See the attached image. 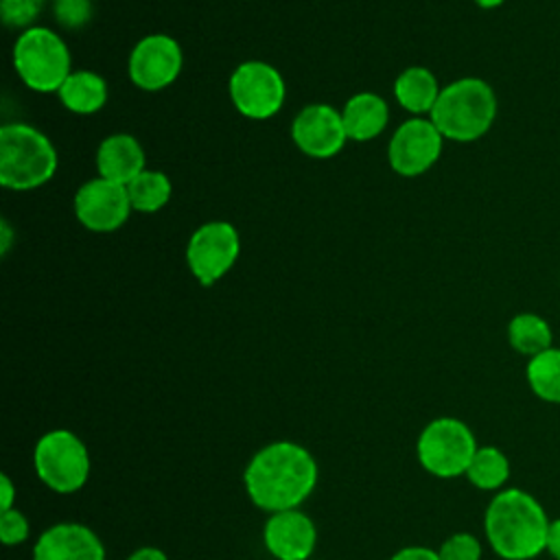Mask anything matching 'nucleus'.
I'll return each instance as SVG.
<instances>
[{
    "label": "nucleus",
    "instance_id": "nucleus-33",
    "mask_svg": "<svg viewBox=\"0 0 560 560\" xmlns=\"http://www.w3.org/2000/svg\"><path fill=\"white\" fill-rule=\"evenodd\" d=\"M479 9H499L505 0H472Z\"/></svg>",
    "mask_w": 560,
    "mask_h": 560
},
{
    "label": "nucleus",
    "instance_id": "nucleus-31",
    "mask_svg": "<svg viewBox=\"0 0 560 560\" xmlns=\"http://www.w3.org/2000/svg\"><path fill=\"white\" fill-rule=\"evenodd\" d=\"M127 560H168L166 553L158 547H140Z\"/></svg>",
    "mask_w": 560,
    "mask_h": 560
},
{
    "label": "nucleus",
    "instance_id": "nucleus-24",
    "mask_svg": "<svg viewBox=\"0 0 560 560\" xmlns=\"http://www.w3.org/2000/svg\"><path fill=\"white\" fill-rule=\"evenodd\" d=\"M46 0H0L2 22L11 28L26 31L35 24Z\"/></svg>",
    "mask_w": 560,
    "mask_h": 560
},
{
    "label": "nucleus",
    "instance_id": "nucleus-28",
    "mask_svg": "<svg viewBox=\"0 0 560 560\" xmlns=\"http://www.w3.org/2000/svg\"><path fill=\"white\" fill-rule=\"evenodd\" d=\"M392 560H442L438 551L429 547H405L392 556Z\"/></svg>",
    "mask_w": 560,
    "mask_h": 560
},
{
    "label": "nucleus",
    "instance_id": "nucleus-13",
    "mask_svg": "<svg viewBox=\"0 0 560 560\" xmlns=\"http://www.w3.org/2000/svg\"><path fill=\"white\" fill-rule=\"evenodd\" d=\"M291 140L308 158L337 155L348 140L341 112L326 103L306 105L291 122Z\"/></svg>",
    "mask_w": 560,
    "mask_h": 560
},
{
    "label": "nucleus",
    "instance_id": "nucleus-17",
    "mask_svg": "<svg viewBox=\"0 0 560 560\" xmlns=\"http://www.w3.org/2000/svg\"><path fill=\"white\" fill-rule=\"evenodd\" d=\"M341 120L350 140L365 142L383 133L389 120V107L376 92H357L346 101Z\"/></svg>",
    "mask_w": 560,
    "mask_h": 560
},
{
    "label": "nucleus",
    "instance_id": "nucleus-12",
    "mask_svg": "<svg viewBox=\"0 0 560 560\" xmlns=\"http://www.w3.org/2000/svg\"><path fill=\"white\" fill-rule=\"evenodd\" d=\"M127 186L109 182L101 175L83 182L74 192V214L79 223L92 232H114L131 214Z\"/></svg>",
    "mask_w": 560,
    "mask_h": 560
},
{
    "label": "nucleus",
    "instance_id": "nucleus-7",
    "mask_svg": "<svg viewBox=\"0 0 560 560\" xmlns=\"http://www.w3.org/2000/svg\"><path fill=\"white\" fill-rule=\"evenodd\" d=\"M37 477L55 492H77L90 475V455L85 444L68 429L44 433L33 451Z\"/></svg>",
    "mask_w": 560,
    "mask_h": 560
},
{
    "label": "nucleus",
    "instance_id": "nucleus-22",
    "mask_svg": "<svg viewBox=\"0 0 560 560\" xmlns=\"http://www.w3.org/2000/svg\"><path fill=\"white\" fill-rule=\"evenodd\" d=\"M129 201L136 212H158L162 210L173 192V184L166 173L155 168H144L138 177L127 184Z\"/></svg>",
    "mask_w": 560,
    "mask_h": 560
},
{
    "label": "nucleus",
    "instance_id": "nucleus-30",
    "mask_svg": "<svg viewBox=\"0 0 560 560\" xmlns=\"http://www.w3.org/2000/svg\"><path fill=\"white\" fill-rule=\"evenodd\" d=\"M0 492H2V512L4 510H13V499H15V488L9 479L7 472L0 475Z\"/></svg>",
    "mask_w": 560,
    "mask_h": 560
},
{
    "label": "nucleus",
    "instance_id": "nucleus-5",
    "mask_svg": "<svg viewBox=\"0 0 560 560\" xmlns=\"http://www.w3.org/2000/svg\"><path fill=\"white\" fill-rule=\"evenodd\" d=\"M72 57L66 42L48 26L20 31L13 44V68L20 81L33 92H59L72 72Z\"/></svg>",
    "mask_w": 560,
    "mask_h": 560
},
{
    "label": "nucleus",
    "instance_id": "nucleus-23",
    "mask_svg": "<svg viewBox=\"0 0 560 560\" xmlns=\"http://www.w3.org/2000/svg\"><path fill=\"white\" fill-rule=\"evenodd\" d=\"M468 481L479 490H503L510 477V459L497 446H479L466 470Z\"/></svg>",
    "mask_w": 560,
    "mask_h": 560
},
{
    "label": "nucleus",
    "instance_id": "nucleus-8",
    "mask_svg": "<svg viewBox=\"0 0 560 560\" xmlns=\"http://www.w3.org/2000/svg\"><path fill=\"white\" fill-rule=\"evenodd\" d=\"M230 101L238 114L252 120L276 116L287 98V85L278 68L267 61H243L228 79Z\"/></svg>",
    "mask_w": 560,
    "mask_h": 560
},
{
    "label": "nucleus",
    "instance_id": "nucleus-16",
    "mask_svg": "<svg viewBox=\"0 0 560 560\" xmlns=\"http://www.w3.org/2000/svg\"><path fill=\"white\" fill-rule=\"evenodd\" d=\"M144 168L147 155L136 136L116 131L101 140L96 149V171L101 177L127 186Z\"/></svg>",
    "mask_w": 560,
    "mask_h": 560
},
{
    "label": "nucleus",
    "instance_id": "nucleus-14",
    "mask_svg": "<svg viewBox=\"0 0 560 560\" xmlns=\"http://www.w3.org/2000/svg\"><path fill=\"white\" fill-rule=\"evenodd\" d=\"M265 547L278 560H306L315 551L317 529L313 521L298 512H273L265 525Z\"/></svg>",
    "mask_w": 560,
    "mask_h": 560
},
{
    "label": "nucleus",
    "instance_id": "nucleus-3",
    "mask_svg": "<svg viewBox=\"0 0 560 560\" xmlns=\"http://www.w3.org/2000/svg\"><path fill=\"white\" fill-rule=\"evenodd\" d=\"M499 112L492 85L479 77H462L444 85L429 118L453 142H472L490 131Z\"/></svg>",
    "mask_w": 560,
    "mask_h": 560
},
{
    "label": "nucleus",
    "instance_id": "nucleus-18",
    "mask_svg": "<svg viewBox=\"0 0 560 560\" xmlns=\"http://www.w3.org/2000/svg\"><path fill=\"white\" fill-rule=\"evenodd\" d=\"M442 88L435 74L424 66H411L402 70L394 81V96L402 109L413 116L431 114Z\"/></svg>",
    "mask_w": 560,
    "mask_h": 560
},
{
    "label": "nucleus",
    "instance_id": "nucleus-2",
    "mask_svg": "<svg viewBox=\"0 0 560 560\" xmlns=\"http://www.w3.org/2000/svg\"><path fill=\"white\" fill-rule=\"evenodd\" d=\"M551 518L540 501L523 488L499 490L486 508L483 532L503 560H534L547 549Z\"/></svg>",
    "mask_w": 560,
    "mask_h": 560
},
{
    "label": "nucleus",
    "instance_id": "nucleus-21",
    "mask_svg": "<svg viewBox=\"0 0 560 560\" xmlns=\"http://www.w3.org/2000/svg\"><path fill=\"white\" fill-rule=\"evenodd\" d=\"M525 378L534 396L545 402L560 405V348L551 346L532 357L525 368Z\"/></svg>",
    "mask_w": 560,
    "mask_h": 560
},
{
    "label": "nucleus",
    "instance_id": "nucleus-32",
    "mask_svg": "<svg viewBox=\"0 0 560 560\" xmlns=\"http://www.w3.org/2000/svg\"><path fill=\"white\" fill-rule=\"evenodd\" d=\"M9 245H11V228L7 219H2V254L9 252Z\"/></svg>",
    "mask_w": 560,
    "mask_h": 560
},
{
    "label": "nucleus",
    "instance_id": "nucleus-29",
    "mask_svg": "<svg viewBox=\"0 0 560 560\" xmlns=\"http://www.w3.org/2000/svg\"><path fill=\"white\" fill-rule=\"evenodd\" d=\"M553 560H560V516L549 523V534H547V549H545Z\"/></svg>",
    "mask_w": 560,
    "mask_h": 560
},
{
    "label": "nucleus",
    "instance_id": "nucleus-25",
    "mask_svg": "<svg viewBox=\"0 0 560 560\" xmlns=\"http://www.w3.org/2000/svg\"><path fill=\"white\" fill-rule=\"evenodd\" d=\"M52 13L63 28L79 31L92 20L94 4L92 0H52Z\"/></svg>",
    "mask_w": 560,
    "mask_h": 560
},
{
    "label": "nucleus",
    "instance_id": "nucleus-27",
    "mask_svg": "<svg viewBox=\"0 0 560 560\" xmlns=\"http://www.w3.org/2000/svg\"><path fill=\"white\" fill-rule=\"evenodd\" d=\"M0 538L7 547L20 545L28 538V521L18 510H4L0 514Z\"/></svg>",
    "mask_w": 560,
    "mask_h": 560
},
{
    "label": "nucleus",
    "instance_id": "nucleus-4",
    "mask_svg": "<svg viewBox=\"0 0 560 560\" xmlns=\"http://www.w3.org/2000/svg\"><path fill=\"white\" fill-rule=\"evenodd\" d=\"M55 144L37 127L9 122L0 129V184L9 190H35L57 171Z\"/></svg>",
    "mask_w": 560,
    "mask_h": 560
},
{
    "label": "nucleus",
    "instance_id": "nucleus-6",
    "mask_svg": "<svg viewBox=\"0 0 560 560\" xmlns=\"http://www.w3.org/2000/svg\"><path fill=\"white\" fill-rule=\"evenodd\" d=\"M470 427L457 418L431 420L418 438V459L422 468L440 479L466 475L477 451Z\"/></svg>",
    "mask_w": 560,
    "mask_h": 560
},
{
    "label": "nucleus",
    "instance_id": "nucleus-20",
    "mask_svg": "<svg viewBox=\"0 0 560 560\" xmlns=\"http://www.w3.org/2000/svg\"><path fill=\"white\" fill-rule=\"evenodd\" d=\"M508 341L512 350L532 359L553 346V332L545 317L536 313H518L508 324Z\"/></svg>",
    "mask_w": 560,
    "mask_h": 560
},
{
    "label": "nucleus",
    "instance_id": "nucleus-15",
    "mask_svg": "<svg viewBox=\"0 0 560 560\" xmlns=\"http://www.w3.org/2000/svg\"><path fill=\"white\" fill-rule=\"evenodd\" d=\"M33 560H105V547L90 527L57 523L37 538Z\"/></svg>",
    "mask_w": 560,
    "mask_h": 560
},
{
    "label": "nucleus",
    "instance_id": "nucleus-26",
    "mask_svg": "<svg viewBox=\"0 0 560 560\" xmlns=\"http://www.w3.org/2000/svg\"><path fill=\"white\" fill-rule=\"evenodd\" d=\"M438 553L442 560H481V542L472 534L459 532L448 536Z\"/></svg>",
    "mask_w": 560,
    "mask_h": 560
},
{
    "label": "nucleus",
    "instance_id": "nucleus-9",
    "mask_svg": "<svg viewBox=\"0 0 560 560\" xmlns=\"http://www.w3.org/2000/svg\"><path fill=\"white\" fill-rule=\"evenodd\" d=\"M241 236L230 221L201 223L186 243V265L199 284L219 282L238 260Z\"/></svg>",
    "mask_w": 560,
    "mask_h": 560
},
{
    "label": "nucleus",
    "instance_id": "nucleus-19",
    "mask_svg": "<svg viewBox=\"0 0 560 560\" xmlns=\"http://www.w3.org/2000/svg\"><path fill=\"white\" fill-rule=\"evenodd\" d=\"M57 96L68 112L90 116L107 103V83L92 70H72L59 88Z\"/></svg>",
    "mask_w": 560,
    "mask_h": 560
},
{
    "label": "nucleus",
    "instance_id": "nucleus-11",
    "mask_svg": "<svg viewBox=\"0 0 560 560\" xmlns=\"http://www.w3.org/2000/svg\"><path fill=\"white\" fill-rule=\"evenodd\" d=\"M444 136L427 116H411L389 138L387 160L389 166L402 177L427 173L442 155Z\"/></svg>",
    "mask_w": 560,
    "mask_h": 560
},
{
    "label": "nucleus",
    "instance_id": "nucleus-1",
    "mask_svg": "<svg viewBox=\"0 0 560 560\" xmlns=\"http://www.w3.org/2000/svg\"><path fill=\"white\" fill-rule=\"evenodd\" d=\"M243 479L254 505L271 514L295 510L315 490L317 464L304 446L282 440L260 448Z\"/></svg>",
    "mask_w": 560,
    "mask_h": 560
},
{
    "label": "nucleus",
    "instance_id": "nucleus-10",
    "mask_svg": "<svg viewBox=\"0 0 560 560\" xmlns=\"http://www.w3.org/2000/svg\"><path fill=\"white\" fill-rule=\"evenodd\" d=\"M184 68V52L175 37L151 33L138 39L129 52L127 72L136 88L158 92L175 83Z\"/></svg>",
    "mask_w": 560,
    "mask_h": 560
}]
</instances>
